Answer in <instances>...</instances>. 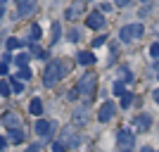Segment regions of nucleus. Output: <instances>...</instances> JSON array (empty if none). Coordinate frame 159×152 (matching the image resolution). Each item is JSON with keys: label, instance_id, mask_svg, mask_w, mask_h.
Masks as SVG:
<instances>
[{"label": "nucleus", "instance_id": "obj_16", "mask_svg": "<svg viewBox=\"0 0 159 152\" xmlns=\"http://www.w3.org/2000/svg\"><path fill=\"white\" fill-rule=\"evenodd\" d=\"M10 140H12V143H21V140H24V133H21L19 128H14V131H10Z\"/></svg>", "mask_w": 159, "mask_h": 152}, {"label": "nucleus", "instance_id": "obj_9", "mask_svg": "<svg viewBox=\"0 0 159 152\" xmlns=\"http://www.w3.org/2000/svg\"><path fill=\"white\" fill-rule=\"evenodd\" d=\"M50 131H52V124L45 119H38L36 121V133H38L40 138H45V136H50Z\"/></svg>", "mask_w": 159, "mask_h": 152}, {"label": "nucleus", "instance_id": "obj_22", "mask_svg": "<svg viewBox=\"0 0 159 152\" xmlns=\"http://www.w3.org/2000/svg\"><path fill=\"white\" fill-rule=\"evenodd\" d=\"M114 93H116V95H126V88H124V83H121V81H116V83H114Z\"/></svg>", "mask_w": 159, "mask_h": 152}, {"label": "nucleus", "instance_id": "obj_1", "mask_svg": "<svg viewBox=\"0 0 159 152\" xmlns=\"http://www.w3.org/2000/svg\"><path fill=\"white\" fill-rule=\"evenodd\" d=\"M66 74V67H64V62L62 60H55V62H48V67H45V74H43V83H45L48 88H52L57 81L62 79Z\"/></svg>", "mask_w": 159, "mask_h": 152}, {"label": "nucleus", "instance_id": "obj_29", "mask_svg": "<svg viewBox=\"0 0 159 152\" xmlns=\"http://www.w3.org/2000/svg\"><path fill=\"white\" fill-rule=\"evenodd\" d=\"M0 76H7V64L5 62H0Z\"/></svg>", "mask_w": 159, "mask_h": 152}, {"label": "nucleus", "instance_id": "obj_25", "mask_svg": "<svg viewBox=\"0 0 159 152\" xmlns=\"http://www.w3.org/2000/svg\"><path fill=\"white\" fill-rule=\"evenodd\" d=\"M150 57H159V43H152V45H150Z\"/></svg>", "mask_w": 159, "mask_h": 152}, {"label": "nucleus", "instance_id": "obj_17", "mask_svg": "<svg viewBox=\"0 0 159 152\" xmlns=\"http://www.w3.org/2000/svg\"><path fill=\"white\" fill-rule=\"evenodd\" d=\"M24 43H21L19 38H7V50H14V48H21Z\"/></svg>", "mask_w": 159, "mask_h": 152}, {"label": "nucleus", "instance_id": "obj_4", "mask_svg": "<svg viewBox=\"0 0 159 152\" xmlns=\"http://www.w3.org/2000/svg\"><path fill=\"white\" fill-rule=\"evenodd\" d=\"M116 143H119L121 152H128L133 147V143H135V138H133V133L128 131V128H121V131L116 133Z\"/></svg>", "mask_w": 159, "mask_h": 152}, {"label": "nucleus", "instance_id": "obj_31", "mask_svg": "<svg viewBox=\"0 0 159 152\" xmlns=\"http://www.w3.org/2000/svg\"><path fill=\"white\" fill-rule=\"evenodd\" d=\"M114 2H116V5H119V7H126L128 2H131V0H114Z\"/></svg>", "mask_w": 159, "mask_h": 152}, {"label": "nucleus", "instance_id": "obj_36", "mask_svg": "<svg viewBox=\"0 0 159 152\" xmlns=\"http://www.w3.org/2000/svg\"><path fill=\"white\" fill-rule=\"evenodd\" d=\"M2 14H5V7H0V19H2Z\"/></svg>", "mask_w": 159, "mask_h": 152}, {"label": "nucleus", "instance_id": "obj_23", "mask_svg": "<svg viewBox=\"0 0 159 152\" xmlns=\"http://www.w3.org/2000/svg\"><path fill=\"white\" fill-rule=\"evenodd\" d=\"M31 53L36 55V57H48V55H45V50H40V48L36 45V43H33V45H31Z\"/></svg>", "mask_w": 159, "mask_h": 152}, {"label": "nucleus", "instance_id": "obj_7", "mask_svg": "<svg viewBox=\"0 0 159 152\" xmlns=\"http://www.w3.org/2000/svg\"><path fill=\"white\" fill-rule=\"evenodd\" d=\"M36 10V0H17V17H29Z\"/></svg>", "mask_w": 159, "mask_h": 152}, {"label": "nucleus", "instance_id": "obj_27", "mask_svg": "<svg viewBox=\"0 0 159 152\" xmlns=\"http://www.w3.org/2000/svg\"><path fill=\"white\" fill-rule=\"evenodd\" d=\"M66 98H69V100H76V98H79V90H76V88H71V90L66 93Z\"/></svg>", "mask_w": 159, "mask_h": 152}, {"label": "nucleus", "instance_id": "obj_12", "mask_svg": "<svg viewBox=\"0 0 159 152\" xmlns=\"http://www.w3.org/2000/svg\"><path fill=\"white\" fill-rule=\"evenodd\" d=\"M81 12H83V0H81L79 5H74V7H69V10H66V19H74V17H79Z\"/></svg>", "mask_w": 159, "mask_h": 152}, {"label": "nucleus", "instance_id": "obj_20", "mask_svg": "<svg viewBox=\"0 0 159 152\" xmlns=\"http://www.w3.org/2000/svg\"><path fill=\"white\" fill-rule=\"evenodd\" d=\"M38 38H40V26H38V24H33V26H31V40L36 43Z\"/></svg>", "mask_w": 159, "mask_h": 152}, {"label": "nucleus", "instance_id": "obj_32", "mask_svg": "<svg viewBox=\"0 0 159 152\" xmlns=\"http://www.w3.org/2000/svg\"><path fill=\"white\" fill-rule=\"evenodd\" d=\"M26 152H40V147H38V145H31V147H29Z\"/></svg>", "mask_w": 159, "mask_h": 152}, {"label": "nucleus", "instance_id": "obj_14", "mask_svg": "<svg viewBox=\"0 0 159 152\" xmlns=\"http://www.w3.org/2000/svg\"><path fill=\"white\" fill-rule=\"evenodd\" d=\"M10 86H12V90H14V93H21V90H24V83H21L17 76H10Z\"/></svg>", "mask_w": 159, "mask_h": 152}, {"label": "nucleus", "instance_id": "obj_18", "mask_svg": "<svg viewBox=\"0 0 159 152\" xmlns=\"http://www.w3.org/2000/svg\"><path fill=\"white\" fill-rule=\"evenodd\" d=\"M17 79H19V81H29V79H31V71L24 67V69H19V71H17Z\"/></svg>", "mask_w": 159, "mask_h": 152}, {"label": "nucleus", "instance_id": "obj_37", "mask_svg": "<svg viewBox=\"0 0 159 152\" xmlns=\"http://www.w3.org/2000/svg\"><path fill=\"white\" fill-rule=\"evenodd\" d=\"M83 2H86V0H83Z\"/></svg>", "mask_w": 159, "mask_h": 152}, {"label": "nucleus", "instance_id": "obj_5", "mask_svg": "<svg viewBox=\"0 0 159 152\" xmlns=\"http://www.w3.org/2000/svg\"><path fill=\"white\" fill-rule=\"evenodd\" d=\"M114 114H116V105H114L112 100H107V102H102V107L98 109V119L102 121V124H107V121L114 119Z\"/></svg>", "mask_w": 159, "mask_h": 152}, {"label": "nucleus", "instance_id": "obj_13", "mask_svg": "<svg viewBox=\"0 0 159 152\" xmlns=\"http://www.w3.org/2000/svg\"><path fill=\"white\" fill-rule=\"evenodd\" d=\"M29 112H31L33 117H36V114H43V102H40L38 98L31 100V105H29Z\"/></svg>", "mask_w": 159, "mask_h": 152}, {"label": "nucleus", "instance_id": "obj_30", "mask_svg": "<svg viewBox=\"0 0 159 152\" xmlns=\"http://www.w3.org/2000/svg\"><path fill=\"white\" fill-rule=\"evenodd\" d=\"M102 43H105V36H100V38H95V40H93V45H95V48L102 45Z\"/></svg>", "mask_w": 159, "mask_h": 152}, {"label": "nucleus", "instance_id": "obj_11", "mask_svg": "<svg viewBox=\"0 0 159 152\" xmlns=\"http://www.w3.org/2000/svg\"><path fill=\"white\" fill-rule=\"evenodd\" d=\"M79 64H83V67L95 64V55L90 53V50H83V53H79Z\"/></svg>", "mask_w": 159, "mask_h": 152}, {"label": "nucleus", "instance_id": "obj_34", "mask_svg": "<svg viewBox=\"0 0 159 152\" xmlns=\"http://www.w3.org/2000/svg\"><path fill=\"white\" fill-rule=\"evenodd\" d=\"M2 147H5V138H2V136H0V150H2Z\"/></svg>", "mask_w": 159, "mask_h": 152}, {"label": "nucleus", "instance_id": "obj_35", "mask_svg": "<svg viewBox=\"0 0 159 152\" xmlns=\"http://www.w3.org/2000/svg\"><path fill=\"white\" fill-rule=\"evenodd\" d=\"M140 152H154V150H152V147H143Z\"/></svg>", "mask_w": 159, "mask_h": 152}, {"label": "nucleus", "instance_id": "obj_28", "mask_svg": "<svg viewBox=\"0 0 159 152\" xmlns=\"http://www.w3.org/2000/svg\"><path fill=\"white\" fill-rule=\"evenodd\" d=\"M52 152H64V145H62V143H55V145H52Z\"/></svg>", "mask_w": 159, "mask_h": 152}, {"label": "nucleus", "instance_id": "obj_8", "mask_svg": "<svg viewBox=\"0 0 159 152\" xmlns=\"http://www.w3.org/2000/svg\"><path fill=\"white\" fill-rule=\"evenodd\" d=\"M133 126H135L140 133L150 131V126H152V119H150V114H138V117L133 119Z\"/></svg>", "mask_w": 159, "mask_h": 152}, {"label": "nucleus", "instance_id": "obj_15", "mask_svg": "<svg viewBox=\"0 0 159 152\" xmlns=\"http://www.w3.org/2000/svg\"><path fill=\"white\" fill-rule=\"evenodd\" d=\"M29 60H31V55H26V53L17 55V67H21V69H24V67L29 64Z\"/></svg>", "mask_w": 159, "mask_h": 152}, {"label": "nucleus", "instance_id": "obj_19", "mask_svg": "<svg viewBox=\"0 0 159 152\" xmlns=\"http://www.w3.org/2000/svg\"><path fill=\"white\" fill-rule=\"evenodd\" d=\"M60 36H62V26L55 21V24H52V43H55V40H60Z\"/></svg>", "mask_w": 159, "mask_h": 152}, {"label": "nucleus", "instance_id": "obj_6", "mask_svg": "<svg viewBox=\"0 0 159 152\" xmlns=\"http://www.w3.org/2000/svg\"><path fill=\"white\" fill-rule=\"evenodd\" d=\"M86 26L93 29V31H98V29L105 26V17H102V12H90L86 17Z\"/></svg>", "mask_w": 159, "mask_h": 152}, {"label": "nucleus", "instance_id": "obj_21", "mask_svg": "<svg viewBox=\"0 0 159 152\" xmlns=\"http://www.w3.org/2000/svg\"><path fill=\"white\" fill-rule=\"evenodd\" d=\"M10 90H12V86L7 81H0V95H10Z\"/></svg>", "mask_w": 159, "mask_h": 152}, {"label": "nucleus", "instance_id": "obj_24", "mask_svg": "<svg viewBox=\"0 0 159 152\" xmlns=\"http://www.w3.org/2000/svg\"><path fill=\"white\" fill-rule=\"evenodd\" d=\"M131 102H133V95H131V93H126V95L121 98V107H131Z\"/></svg>", "mask_w": 159, "mask_h": 152}, {"label": "nucleus", "instance_id": "obj_2", "mask_svg": "<svg viewBox=\"0 0 159 152\" xmlns=\"http://www.w3.org/2000/svg\"><path fill=\"white\" fill-rule=\"evenodd\" d=\"M145 33V29H143V24H128V26H124L119 31V38L124 40V43H131V40H135V38H140Z\"/></svg>", "mask_w": 159, "mask_h": 152}, {"label": "nucleus", "instance_id": "obj_26", "mask_svg": "<svg viewBox=\"0 0 159 152\" xmlns=\"http://www.w3.org/2000/svg\"><path fill=\"white\" fill-rule=\"evenodd\" d=\"M69 40H71V43H76V40H79V31H76V29H71V31H69Z\"/></svg>", "mask_w": 159, "mask_h": 152}, {"label": "nucleus", "instance_id": "obj_33", "mask_svg": "<svg viewBox=\"0 0 159 152\" xmlns=\"http://www.w3.org/2000/svg\"><path fill=\"white\" fill-rule=\"evenodd\" d=\"M152 95H154V102H159V90H154Z\"/></svg>", "mask_w": 159, "mask_h": 152}, {"label": "nucleus", "instance_id": "obj_3", "mask_svg": "<svg viewBox=\"0 0 159 152\" xmlns=\"http://www.w3.org/2000/svg\"><path fill=\"white\" fill-rule=\"evenodd\" d=\"M95 76L93 74H83L81 76V81H79V86H76V90H79V95H86V98H90L93 95V90H95Z\"/></svg>", "mask_w": 159, "mask_h": 152}, {"label": "nucleus", "instance_id": "obj_10", "mask_svg": "<svg viewBox=\"0 0 159 152\" xmlns=\"http://www.w3.org/2000/svg\"><path fill=\"white\" fill-rule=\"evenodd\" d=\"M2 124L10 128V131H14V128H19V119H17V114L14 112H7V114H2Z\"/></svg>", "mask_w": 159, "mask_h": 152}]
</instances>
